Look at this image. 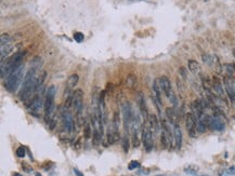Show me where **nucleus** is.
I'll use <instances>...</instances> for the list:
<instances>
[{
	"label": "nucleus",
	"mask_w": 235,
	"mask_h": 176,
	"mask_svg": "<svg viewBox=\"0 0 235 176\" xmlns=\"http://www.w3.org/2000/svg\"><path fill=\"white\" fill-rule=\"evenodd\" d=\"M121 113H122V121H124V127H125L126 134L130 132V127H131L132 119H133V109L132 106L129 102H125L124 105L121 107Z\"/></svg>",
	"instance_id": "obj_9"
},
{
	"label": "nucleus",
	"mask_w": 235,
	"mask_h": 176,
	"mask_svg": "<svg viewBox=\"0 0 235 176\" xmlns=\"http://www.w3.org/2000/svg\"><path fill=\"white\" fill-rule=\"evenodd\" d=\"M138 106H139L140 113H141L142 117L144 118L145 122H147V119H149L150 113H149V110H147V107H146L145 99H144V96H143L142 93H139V95H138Z\"/></svg>",
	"instance_id": "obj_14"
},
{
	"label": "nucleus",
	"mask_w": 235,
	"mask_h": 176,
	"mask_svg": "<svg viewBox=\"0 0 235 176\" xmlns=\"http://www.w3.org/2000/svg\"><path fill=\"white\" fill-rule=\"evenodd\" d=\"M171 125L173 127V137H175L176 148H177V149H181L183 137H182V131H181V129H180V125H179L178 122L171 124Z\"/></svg>",
	"instance_id": "obj_16"
},
{
	"label": "nucleus",
	"mask_w": 235,
	"mask_h": 176,
	"mask_svg": "<svg viewBox=\"0 0 235 176\" xmlns=\"http://www.w3.org/2000/svg\"><path fill=\"white\" fill-rule=\"evenodd\" d=\"M126 85L129 89H133L137 85V76L134 74H130L126 78Z\"/></svg>",
	"instance_id": "obj_22"
},
{
	"label": "nucleus",
	"mask_w": 235,
	"mask_h": 176,
	"mask_svg": "<svg viewBox=\"0 0 235 176\" xmlns=\"http://www.w3.org/2000/svg\"><path fill=\"white\" fill-rule=\"evenodd\" d=\"M119 124H120V117L118 111H114L113 118H112V123L110 127L107 129V143L110 145H113L119 138Z\"/></svg>",
	"instance_id": "obj_5"
},
{
	"label": "nucleus",
	"mask_w": 235,
	"mask_h": 176,
	"mask_svg": "<svg viewBox=\"0 0 235 176\" xmlns=\"http://www.w3.org/2000/svg\"><path fill=\"white\" fill-rule=\"evenodd\" d=\"M149 172H150L149 170H139V171H138V174H147Z\"/></svg>",
	"instance_id": "obj_34"
},
{
	"label": "nucleus",
	"mask_w": 235,
	"mask_h": 176,
	"mask_svg": "<svg viewBox=\"0 0 235 176\" xmlns=\"http://www.w3.org/2000/svg\"><path fill=\"white\" fill-rule=\"evenodd\" d=\"M207 124H208V127H209L210 130L218 131V132L223 131L225 127L223 121H221L216 116H208V118H207Z\"/></svg>",
	"instance_id": "obj_12"
},
{
	"label": "nucleus",
	"mask_w": 235,
	"mask_h": 176,
	"mask_svg": "<svg viewBox=\"0 0 235 176\" xmlns=\"http://www.w3.org/2000/svg\"><path fill=\"white\" fill-rule=\"evenodd\" d=\"M55 94L57 89L54 85L49 87L46 93V99L43 105V118L46 123L49 125L50 130H53L55 127V117H54V109H55Z\"/></svg>",
	"instance_id": "obj_2"
},
{
	"label": "nucleus",
	"mask_w": 235,
	"mask_h": 176,
	"mask_svg": "<svg viewBox=\"0 0 235 176\" xmlns=\"http://www.w3.org/2000/svg\"><path fill=\"white\" fill-rule=\"evenodd\" d=\"M73 107L79 124H82V110H84V92L81 89H76L73 92Z\"/></svg>",
	"instance_id": "obj_6"
},
{
	"label": "nucleus",
	"mask_w": 235,
	"mask_h": 176,
	"mask_svg": "<svg viewBox=\"0 0 235 176\" xmlns=\"http://www.w3.org/2000/svg\"><path fill=\"white\" fill-rule=\"evenodd\" d=\"M147 123H149V127H150V129L152 130V132H153L154 134H157L159 132L160 124H159V122H158V119H157L156 115L150 113L149 119H147Z\"/></svg>",
	"instance_id": "obj_17"
},
{
	"label": "nucleus",
	"mask_w": 235,
	"mask_h": 176,
	"mask_svg": "<svg viewBox=\"0 0 235 176\" xmlns=\"http://www.w3.org/2000/svg\"><path fill=\"white\" fill-rule=\"evenodd\" d=\"M224 84H225V91L228 93L229 97L235 104V77L228 76L224 80Z\"/></svg>",
	"instance_id": "obj_13"
},
{
	"label": "nucleus",
	"mask_w": 235,
	"mask_h": 176,
	"mask_svg": "<svg viewBox=\"0 0 235 176\" xmlns=\"http://www.w3.org/2000/svg\"><path fill=\"white\" fill-rule=\"evenodd\" d=\"M140 166H141L140 165V162L135 161V160H131L128 164V169L130 170V171H133V170H135V169H139Z\"/></svg>",
	"instance_id": "obj_30"
},
{
	"label": "nucleus",
	"mask_w": 235,
	"mask_h": 176,
	"mask_svg": "<svg viewBox=\"0 0 235 176\" xmlns=\"http://www.w3.org/2000/svg\"><path fill=\"white\" fill-rule=\"evenodd\" d=\"M36 176H40V174H38V173H36Z\"/></svg>",
	"instance_id": "obj_37"
},
{
	"label": "nucleus",
	"mask_w": 235,
	"mask_h": 176,
	"mask_svg": "<svg viewBox=\"0 0 235 176\" xmlns=\"http://www.w3.org/2000/svg\"><path fill=\"white\" fill-rule=\"evenodd\" d=\"M84 39H85V36H84L82 32H74V40H75L76 42H78V43L82 42Z\"/></svg>",
	"instance_id": "obj_31"
},
{
	"label": "nucleus",
	"mask_w": 235,
	"mask_h": 176,
	"mask_svg": "<svg viewBox=\"0 0 235 176\" xmlns=\"http://www.w3.org/2000/svg\"><path fill=\"white\" fill-rule=\"evenodd\" d=\"M23 74H24V65L21 66L15 71H13L8 78H6L4 88L11 93L16 92L18 87L21 85V83H23V80H24L23 79Z\"/></svg>",
	"instance_id": "obj_4"
},
{
	"label": "nucleus",
	"mask_w": 235,
	"mask_h": 176,
	"mask_svg": "<svg viewBox=\"0 0 235 176\" xmlns=\"http://www.w3.org/2000/svg\"><path fill=\"white\" fill-rule=\"evenodd\" d=\"M92 135V130H91V127H90L89 122H85V138L86 139H89Z\"/></svg>",
	"instance_id": "obj_24"
},
{
	"label": "nucleus",
	"mask_w": 235,
	"mask_h": 176,
	"mask_svg": "<svg viewBox=\"0 0 235 176\" xmlns=\"http://www.w3.org/2000/svg\"><path fill=\"white\" fill-rule=\"evenodd\" d=\"M158 82H159L160 88H161L163 92L165 93V95L167 96L168 99H169V101H170V102L172 103L173 105L177 106L178 102H177V97H176L175 92H173V90H172V87H171L170 80H169L167 77L163 76V77L158 78Z\"/></svg>",
	"instance_id": "obj_8"
},
{
	"label": "nucleus",
	"mask_w": 235,
	"mask_h": 176,
	"mask_svg": "<svg viewBox=\"0 0 235 176\" xmlns=\"http://www.w3.org/2000/svg\"><path fill=\"white\" fill-rule=\"evenodd\" d=\"M212 90H214V92L216 93V95H218L219 99L225 101L224 89L222 87V83L220 82V80L216 77L212 78Z\"/></svg>",
	"instance_id": "obj_15"
},
{
	"label": "nucleus",
	"mask_w": 235,
	"mask_h": 176,
	"mask_svg": "<svg viewBox=\"0 0 235 176\" xmlns=\"http://www.w3.org/2000/svg\"><path fill=\"white\" fill-rule=\"evenodd\" d=\"M188 67H189V70L193 74H197L200 71V64L197 63L195 60H190L189 63H188Z\"/></svg>",
	"instance_id": "obj_21"
},
{
	"label": "nucleus",
	"mask_w": 235,
	"mask_h": 176,
	"mask_svg": "<svg viewBox=\"0 0 235 176\" xmlns=\"http://www.w3.org/2000/svg\"><path fill=\"white\" fill-rule=\"evenodd\" d=\"M179 71H180V74L183 76V78H186V70H185L184 67H181V68L179 69Z\"/></svg>",
	"instance_id": "obj_32"
},
{
	"label": "nucleus",
	"mask_w": 235,
	"mask_h": 176,
	"mask_svg": "<svg viewBox=\"0 0 235 176\" xmlns=\"http://www.w3.org/2000/svg\"><path fill=\"white\" fill-rule=\"evenodd\" d=\"M78 81H79L78 75H76V74L71 75L67 79V90L68 91H71V90H73V89L75 88L76 85H77V83H78Z\"/></svg>",
	"instance_id": "obj_19"
},
{
	"label": "nucleus",
	"mask_w": 235,
	"mask_h": 176,
	"mask_svg": "<svg viewBox=\"0 0 235 176\" xmlns=\"http://www.w3.org/2000/svg\"><path fill=\"white\" fill-rule=\"evenodd\" d=\"M16 156H18V158H25V155H26V149L23 146H20V147L16 149V151H15Z\"/></svg>",
	"instance_id": "obj_29"
},
{
	"label": "nucleus",
	"mask_w": 235,
	"mask_h": 176,
	"mask_svg": "<svg viewBox=\"0 0 235 176\" xmlns=\"http://www.w3.org/2000/svg\"><path fill=\"white\" fill-rule=\"evenodd\" d=\"M74 172H75V174H76V175H77V176H85V175H84V173L80 172V171H79L78 169H74Z\"/></svg>",
	"instance_id": "obj_33"
},
{
	"label": "nucleus",
	"mask_w": 235,
	"mask_h": 176,
	"mask_svg": "<svg viewBox=\"0 0 235 176\" xmlns=\"http://www.w3.org/2000/svg\"><path fill=\"white\" fill-rule=\"evenodd\" d=\"M60 115L61 119H62V123H63V127L66 131V133H73L74 132V127H75V123H74V118L73 115L69 111V108L66 107H61L60 108Z\"/></svg>",
	"instance_id": "obj_7"
},
{
	"label": "nucleus",
	"mask_w": 235,
	"mask_h": 176,
	"mask_svg": "<svg viewBox=\"0 0 235 176\" xmlns=\"http://www.w3.org/2000/svg\"><path fill=\"white\" fill-rule=\"evenodd\" d=\"M131 1H141V0H131Z\"/></svg>",
	"instance_id": "obj_38"
},
{
	"label": "nucleus",
	"mask_w": 235,
	"mask_h": 176,
	"mask_svg": "<svg viewBox=\"0 0 235 176\" xmlns=\"http://www.w3.org/2000/svg\"><path fill=\"white\" fill-rule=\"evenodd\" d=\"M197 171H198V169H197V168H194V166H188V168L184 169V172L186 173V174L193 175V176H196Z\"/></svg>",
	"instance_id": "obj_28"
},
{
	"label": "nucleus",
	"mask_w": 235,
	"mask_h": 176,
	"mask_svg": "<svg viewBox=\"0 0 235 176\" xmlns=\"http://www.w3.org/2000/svg\"><path fill=\"white\" fill-rule=\"evenodd\" d=\"M0 49H1V62H2V61H4V57H7L11 53V51L13 50V46H11V43H9V44H6L4 46H0Z\"/></svg>",
	"instance_id": "obj_23"
},
{
	"label": "nucleus",
	"mask_w": 235,
	"mask_h": 176,
	"mask_svg": "<svg viewBox=\"0 0 235 176\" xmlns=\"http://www.w3.org/2000/svg\"><path fill=\"white\" fill-rule=\"evenodd\" d=\"M153 92H154V99H156L157 102L159 103L160 105H163V99H161V88L159 85V82H158V79L154 81L153 83Z\"/></svg>",
	"instance_id": "obj_18"
},
{
	"label": "nucleus",
	"mask_w": 235,
	"mask_h": 176,
	"mask_svg": "<svg viewBox=\"0 0 235 176\" xmlns=\"http://www.w3.org/2000/svg\"><path fill=\"white\" fill-rule=\"evenodd\" d=\"M25 56V52H16L11 57L6 58L1 62V79L8 78L13 71L23 66V58Z\"/></svg>",
	"instance_id": "obj_3"
},
{
	"label": "nucleus",
	"mask_w": 235,
	"mask_h": 176,
	"mask_svg": "<svg viewBox=\"0 0 235 176\" xmlns=\"http://www.w3.org/2000/svg\"><path fill=\"white\" fill-rule=\"evenodd\" d=\"M121 145H122V149L125 152L129 151V138L127 136V134H125V136L121 139Z\"/></svg>",
	"instance_id": "obj_25"
},
{
	"label": "nucleus",
	"mask_w": 235,
	"mask_h": 176,
	"mask_svg": "<svg viewBox=\"0 0 235 176\" xmlns=\"http://www.w3.org/2000/svg\"><path fill=\"white\" fill-rule=\"evenodd\" d=\"M166 115H167L168 121L170 122V124H173L178 122V121H177V115H176L175 110L172 109L171 107L166 108Z\"/></svg>",
	"instance_id": "obj_20"
},
{
	"label": "nucleus",
	"mask_w": 235,
	"mask_h": 176,
	"mask_svg": "<svg viewBox=\"0 0 235 176\" xmlns=\"http://www.w3.org/2000/svg\"><path fill=\"white\" fill-rule=\"evenodd\" d=\"M0 40H1V46H6V44H9V43H11V38H10V36L8 35V34H2V35H1V38H0Z\"/></svg>",
	"instance_id": "obj_26"
},
{
	"label": "nucleus",
	"mask_w": 235,
	"mask_h": 176,
	"mask_svg": "<svg viewBox=\"0 0 235 176\" xmlns=\"http://www.w3.org/2000/svg\"><path fill=\"white\" fill-rule=\"evenodd\" d=\"M41 58H40L39 56H36L34 57V60L32 61V64H30V66L35 67V68H37V69H40V67H41Z\"/></svg>",
	"instance_id": "obj_27"
},
{
	"label": "nucleus",
	"mask_w": 235,
	"mask_h": 176,
	"mask_svg": "<svg viewBox=\"0 0 235 176\" xmlns=\"http://www.w3.org/2000/svg\"><path fill=\"white\" fill-rule=\"evenodd\" d=\"M13 176H22V175L20 174V173H14V174H13Z\"/></svg>",
	"instance_id": "obj_35"
},
{
	"label": "nucleus",
	"mask_w": 235,
	"mask_h": 176,
	"mask_svg": "<svg viewBox=\"0 0 235 176\" xmlns=\"http://www.w3.org/2000/svg\"><path fill=\"white\" fill-rule=\"evenodd\" d=\"M233 55H234V57H235V49H233Z\"/></svg>",
	"instance_id": "obj_36"
},
{
	"label": "nucleus",
	"mask_w": 235,
	"mask_h": 176,
	"mask_svg": "<svg viewBox=\"0 0 235 176\" xmlns=\"http://www.w3.org/2000/svg\"><path fill=\"white\" fill-rule=\"evenodd\" d=\"M200 176H207V175H200Z\"/></svg>",
	"instance_id": "obj_39"
},
{
	"label": "nucleus",
	"mask_w": 235,
	"mask_h": 176,
	"mask_svg": "<svg viewBox=\"0 0 235 176\" xmlns=\"http://www.w3.org/2000/svg\"><path fill=\"white\" fill-rule=\"evenodd\" d=\"M185 125H186V130L188 133L191 137H196L197 135V119L192 113H186L185 117Z\"/></svg>",
	"instance_id": "obj_11"
},
{
	"label": "nucleus",
	"mask_w": 235,
	"mask_h": 176,
	"mask_svg": "<svg viewBox=\"0 0 235 176\" xmlns=\"http://www.w3.org/2000/svg\"><path fill=\"white\" fill-rule=\"evenodd\" d=\"M142 143L147 152L153 150L154 148V138H153V132L150 129V127H142Z\"/></svg>",
	"instance_id": "obj_10"
},
{
	"label": "nucleus",
	"mask_w": 235,
	"mask_h": 176,
	"mask_svg": "<svg viewBox=\"0 0 235 176\" xmlns=\"http://www.w3.org/2000/svg\"><path fill=\"white\" fill-rule=\"evenodd\" d=\"M37 69L35 67L30 66L28 71L26 73L23 83H22V90L20 92V99L25 102L30 97L34 96V94L37 91Z\"/></svg>",
	"instance_id": "obj_1"
}]
</instances>
